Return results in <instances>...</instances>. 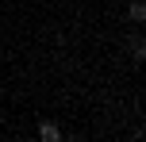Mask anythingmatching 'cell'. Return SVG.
<instances>
[{
    "label": "cell",
    "instance_id": "3",
    "mask_svg": "<svg viewBox=\"0 0 146 142\" xmlns=\"http://www.w3.org/2000/svg\"><path fill=\"white\" fill-rule=\"evenodd\" d=\"M142 54H146V42H142V38H135V42H131V58H142Z\"/></svg>",
    "mask_w": 146,
    "mask_h": 142
},
{
    "label": "cell",
    "instance_id": "1",
    "mask_svg": "<svg viewBox=\"0 0 146 142\" xmlns=\"http://www.w3.org/2000/svg\"><path fill=\"white\" fill-rule=\"evenodd\" d=\"M38 135H42L46 142H54V138H62V131L54 127V123H42V127H38Z\"/></svg>",
    "mask_w": 146,
    "mask_h": 142
},
{
    "label": "cell",
    "instance_id": "2",
    "mask_svg": "<svg viewBox=\"0 0 146 142\" xmlns=\"http://www.w3.org/2000/svg\"><path fill=\"white\" fill-rule=\"evenodd\" d=\"M131 19H135V23L146 19V4H142V0H135V4H131Z\"/></svg>",
    "mask_w": 146,
    "mask_h": 142
}]
</instances>
